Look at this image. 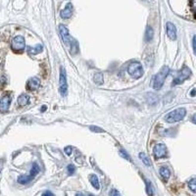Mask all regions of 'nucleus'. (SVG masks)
Listing matches in <instances>:
<instances>
[{"label":"nucleus","mask_w":196,"mask_h":196,"mask_svg":"<svg viewBox=\"0 0 196 196\" xmlns=\"http://www.w3.org/2000/svg\"><path fill=\"white\" fill-rule=\"evenodd\" d=\"M169 73H170V69L169 67L167 66H164L159 72L154 76V79H153V88L159 90L162 88L163 84L165 83V80L166 77H168Z\"/></svg>","instance_id":"nucleus-1"},{"label":"nucleus","mask_w":196,"mask_h":196,"mask_svg":"<svg viewBox=\"0 0 196 196\" xmlns=\"http://www.w3.org/2000/svg\"><path fill=\"white\" fill-rule=\"evenodd\" d=\"M186 115V110L185 108H178L172 112L168 113L166 116H165L164 120L167 122V123H175V122H180L181 121Z\"/></svg>","instance_id":"nucleus-2"},{"label":"nucleus","mask_w":196,"mask_h":196,"mask_svg":"<svg viewBox=\"0 0 196 196\" xmlns=\"http://www.w3.org/2000/svg\"><path fill=\"white\" fill-rule=\"evenodd\" d=\"M127 73L133 79H139L143 76V67L139 62H133L127 67Z\"/></svg>","instance_id":"nucleus-3"},{"label":"nucleus","mask_w":196,"mask_h":196,"mask_svg":"<svg viewBox=\"0 0 196 196\" xmlns=\"http://www.w3.org/2000/svg\"><path fill=\"white\" fill-rule=\"evenodd\" d=\"M59 90L62 96H66L68 93V83H67L66 70L61 67L60 68V80H59Z\"/></svg>","instance_id":"nucleus-4"},{"label":"nucleus","mask_w":196,"mask_h":196,"mask_svg":"<svg viewBox=\"0 0 196 196\" xmlns=\"http://www.w3.org/2000/svg\"><path fill=\"white\" fill-rule=\"evenodd\" d=\"M190 76H191L190 69H189L188 67H186V66H183V67H182V69L181 70V72H178V76L175 77V79L174 80L173 85L182 83L184 82V80H186Z\"/></svg>","instance_id":"nucleus-5"},{"label":"nucleus","mask_w":196,"mask_h":196,"mask_svg":"<svg viewBox=\"0 0 196 196\" xmlns=\"http://www.w3.org/2000/svg\"><path fill=\"white\" fill-rule=\"evenodd\" d=\"M11 46H12V49L14 50L15 52H22L26 47L25 38H24L22 35L15 36V38L12 39Z\"/></svg>","instance_id":"nucleus-6"},{"label":"nucleus","mask_w":196,"mask_h":196,"mask_svg":"<svg viewBox=\"0 0 196 196\" xmlns=\"http://www.w3.org/2000/svg\"><path fill=\"white\" fill-rule=\"evenodd\" d=\"M59 32H60V35H61V38H62L64 43L66 45H69V46H72L73 43L75 42L72 38H71L70 33H69V29L67 28L66 26L64 25H60L59 26Z\"/></svg>","instance_id":"nucleus-7"},{"label":"nucleus","mask_w":196,"mask_h":196,"mask_svg":"<svg viewBox=\"0 0 196 196\" xmlns=\"http://www.w3.org/2000/svg\"><path fill=\"white\" fill-rule=\"evenodd\" d=\"M167 147L166 145L163 144V143H159L157 145H155L154 149H153V154L154 156L156 157L157 159H160V158H165L167 156Z\"/></svg>","instance_id":"nucleus-8"},{"label":"nucleus","mask_w":196,"mask_h":196,"mask_svg":"<svg viewBox=\"0 0 196 196\" xmlns=\"http://www.w3.org/2000/svg\"><path fill=\"white\" fill-rule=\"evenodd\" d=\"M10 104H11V97L9 95H4L1 98V101H0V110H1L2 113L7 112Z\"/></svg>","instance_id":"nucleus-9"},{"label":"nucleus","mask_w":196,"mask_h":196,"mask_svg":"<svg viewBox=\"0 0 196 196\" xmlns=\"http://www.w3.org/2000/svg\"><path fill=\"white\" fill-rule=\"evenodd\" d=\"M166 29H167V35L169 36V38H171L173 40L177 38V29H175V26L174 24H172L171 22H168L166 26Z\"/></svg>","instance_id":"nucleus-10"},{"label":"nucleus","mask_w":196,"mask_h":196,"mask_svg":"<svg viewBox=\"0 0 196 196\" xmlns=\"http://www.w3.org/2000/svg\"><path fill=\"white\" fill-rule=\"evenodd\" d=\"M40 85V82L38 77H32L27 83V88L29 90H35L38 89Z\"/></svg>","instance_id":"nucleus-11"},{"label":"nucleus","mask_w":196,"mask_h":196,"mask_svg":"<svg viewBox=\"0 0 196 196\" xmlns=\"http://www.w3.org/2000/svg\"><path fill=\"white\" fill-rule=\"evenodd\" d=\"M72 14H73V4L72 3H68V4L66 5L65 9L61 12V17H62L63 19H69L71 18Z\"/></svg>","instance_id":"nucleus-12"},{"label":"nucleus","mask_w":196,"mask_h":196,"mask_svg":"<svg viewBox=\"0 0 196 196\" xmlns=\"http://www.w3.org/2000/svg\"><path fill=\"white\" fill-rule=\"evenodd\" d=\"M27 50H28V53L29 54V55H35V54L42 51V45L38 44L35 47H28V49Z\"/></svg>","instance_id":"nucleus-13"},{"label":"nucleus","mask_w":196,"mask_h":196,"mask_svg":"<svg viewBox=\"0 0 196 196\" xmlns=\"http://www.w3.org/2000/svg\"><path fill=\"white\" fill-rule=\"evenodd\" d=\"M29 96L27 95V94H22L18 98V104L20 106H26L27 104H29Z\"/></svg>","instance_id":"nucleus-14"},{"label":"nucleus","mask_w":196,"mask_h":196,"mask_svg":"<svg viewBox=\"0 0 196 196\" xmlns=\"http://www.w3.org/2000/svg\"><path fill=\"white\" fill-rule=\"evenodd\" d=\"M160 175L165 181H168L171 177V172L167 167H162L160 169Z\"/></svg>","instance_id":"nucleus-15"},{"label":"nucleus","mask_w":196,"mask_h":196,"mask_svg":"<svg viewBox=\"0 0 196 196\" xmlns=\"http://www.w3.org/2000/svg\"><path fill=\"white\" fill-rule=\"evenodd\" d=\"M89 181L90 183L92 184V186L96 189L100 188V184H99V181H98V178L96 175H89Z\"/></svg>","instance_id":"nucleus-16"},{"label":"nucleus","mask_w":196,"mask_h":196,"mask_svg":"<svg viewBox=\"0 0 196 196\" xmlns=\"http://www.w3.org/2000/svg\"><path fill=\"white\" fill-rule=\"evenodd\" d=\"M39 171H40V169H39V167H38V163H33L32 166V169H30V172H29V175H30V177L33 178L36 175L39 173Z\"/></svg>","instance_id":"nucleus-17"},{"label":"nucleus","mask_w":196,"mask_h":196,"mask_svg":"<svg viewBox=\"0 0 196 196\" xmlns=\"http://www.w3.org/2000/svg\"><path fill=\"white\" fill-rule=\"evenodd\" d=\"M153 36H154L153 29H152L151 27H147L146 32H145V40H146V41H150V40H152V38H153Z\"/></svg>","instance_id":"nucleus-18"},{"label":"nucleus","mask_w":196,"mask_h":196,"mask_svg":"<svg viewBox=\"0 0 196 196\" xmlns=\"http://www.w3.org/2000/svg\"><path fill=\"white\" fill-rule=\"evenodd\" d=\"M30 181H32V178L30 175H21V177L18 178V182L21 184H27Z\"/></svg>","instance_id":"nucleus-19"},{"label":"nucleus","mask_w":196,"mask_h":196,"mask_svg":"<svg viewBox=\"0 0 196 196\" xmlns=\"http://www.w3.org/2000/svg\"><path fill=\"white\" fill-rule=\"evenodd\" d=\"M93 80L97 85H101L103 83L104 80H103V75L101 73H96L93 77Z\"/></svg>","instance_id":"nucleus-20"},{"label":"nucleus","mask_w":196,"mask_h":196,"mask_svg":"<svg viewBox=\"0 0 196 196\" xmlns=\"http://www.w3.org/2000/svg\"><path fill=\"white\" fill-rule=\"evenodd\" d=\"M139 158L141 159V161L143 162V164L145 166H148V167L151 166V162L149 160V157H147V155L145 153H139Z\"/></svg>","instance_id":"nucleus-21"},{"label":"nucleus","mask_w":196,"mask_h":196,"mask_svg":"<svg viewBox=\"0 0 196 196\" xmlns=\"http://www.w3.org/2000/svg\"><path fill=\"white\" fill-rule=\"evenodd\" d=\"M188 187L190 188L191 191L196 192V178H191L188 181Z\"/></svg>","instance_id":"nucleus-22"},{"label":"nucleus","mask_w":196,"mask_h":196,"mask_svg":"<svg viewBox=\"0 0 196 196\" xmlns=\"http://www.w3.org/2000/svg\"><path fill=\"white\" fill-rule=\"evenodd\" d=\"M146 191L149 196H153V188H152L150 181H146Z\"/></svg>","instance_id":"nucleus-23"},{"label":"nucleus","mask_w":196,"mask_h":196,"mask_svg":"<svg viewBox=\"0 0 196 196\" xmlns=\"http://www.w3.org/2000/svg\"><path fill=\"white\" fill-rule=\"evenodd\" d=\"M67 170H68V173H69V175H74L75 174V172H76V167L74 166V165H69L68 167H67Z\"/></svg>","instance_id":"nucleus-24"},{"label":"nucleus","mask_w":196,"mask_h":196,"mask_svg":"<svg viewBox=\"0 0 196 196\" xmlns=\"http://www.w3.org/2000/svg\"><path fill=\"white\" fill-rule=\"evenodd\" d=\"M90 130H92V131H94V133H103L104 131V130H102V128H100V127H96V126H90Z\"/></svg>","instance_id":"nucleus-25"},{"label":"nucleus","mask_w":196,"mask_h":196,"mask_svg":"<svg viewBox=\"0 0 196 196\" xmlns=\"http://www.w3.org/2000/svg\"><path fill=\"white\" fill-rule=\"evenodd\" d=\"M64 151H65V153L68 155V156H70L71 154H72V151H73V148L71 146H67L65 149H64Z\"/></svg>","instance_id":"nucleus-26"},{"label":"nucleus","mask_w":196,"mask_h":196,"mask_svg":"<svg viewBox=\"0 0 196 196\" xmlns=\"http://www.w3.org/2000/svg\"><path fill=\"white\" fill-rule=\"evenodd\" d=\"M192 44H193V51H194V54L196 55V35L193 36V41H192Z\"/></svg>","instance_id":"nucleus-27"},{"label":"nucleus","mask_w":196,"mask_h":196,"mask_svg":"<svg viewBox=\"0 0 196 196\" xmlns=\"http://www.w3.org/2000/svg\"><path fill=\"white\" fill-rule=\"evenodd\" d=\"M41 196H54V194L52 193L51 191H49V190H47V191H44L42 193V195Z\"/></svg>","instance_id":"nucleus-28"},{"label":"nucleus","mask_w":196,"mask_h":196,"mask_svg":"<svg viewBox=\"0 0 196 196\" xmlns=\"http://www.w3.org/2000/svg\"><path fill=\"white\" fill-rule=\"evenodd\" d=\"M120 153H121L122 155H123V156H124V158H127V160H130V156H128V155H127V154L126 153V152H125V151H124V150H121V151H120Z\"/></svg>","instance_id":"nucleus-29"},{"label":"nucleus","mask_w":196,"mask_h":196,"mask_svg":"<svg viewBox=\"0 0 196 196\" xmlns=\"http://www.w3.org/2000/svg\"><path fill=\"white\" fill-rule=\"evenodd\" d=\"M191 121H192V123H193V124H196V113L193 115V116H192Z\"/></svg>","instance_id":"nucleus-30"},{"label":"nucleus","mask_w":196,"mask_h":196,"mask_svg":"<svg viewBox=\"0 0 196 196\" xmlns=\"http://www.w3.org/2000/svg\"><path fill=\"white\" fill-rule=\"evenodd\" d=\"M195 93H196V88H193V89L191 90L190 95H191V96H195Z\"/></svg>","instance_id":"nucleus-31"},{"label":"nucleus","mask_w":196,"mask_h":196,"mask_svg":"<svg viewBox=\"0 0 196 196\" xmlns=\"http://www.w3.org/2000/svg\"><path fill=\"white\" fill-rule=\"evenodd\" d=\"M113 196H121V194H120V192H118L117 190H114V192H113Z\"/></svg>","instance_id":"nucleus-32"},{"label":"nucleus","mask_w":196,"mask_h":196,"mask_svg":"<svg viewBox=\"0 0 196 196\" xmlns=\"http://www.w3.org/2000/svg\"><path fill=\"white\" fill-rule=\"evenodd\" d=\"M46 108H47V107H46L45 105H44V106H42V107H41V112H44V111H45V109H46Z\"/></svg>","instance_id":"nucleus-33"},{"label":"nucleus","mask_w":196,"mask_h":196,"mask_svg":"<svg viewBox=\"0 0 196 196\" xmlns=\"http://www.w3.org/2000/svg\"><path fill=\"white\" fill-rule=\"evenodd\" d=\"M4 83H5V77H2V85H4Z\"/></svg>","instance_id":"nucleus-34"},{"label":"nucleus","mask_w":196,"mask_h":196,"mask_svg":"<svg viewBox=\"0 0 196 196\" xmlns=\"http://www.w3.org/2000/svg\"><path fill=\"white\" fill-rule=\"evenodd\" d=\"M76 196H84V195H83V193H80H80H77V194H76Z\"/></svg>","instance_id":"nucleus-35"},{"label":"nucleus","mask_w":196,"mask_h":196,"mask_svg":"<svg viewBox=\"0 0 196 196\" xmlns=\"http://www.w3.org/2000/svg\"><path fill=\"white\" fill-rule=\"evenodd\" d=\"M88 196H94V195H92V194H89Z\"/></svg>","instance_id":"nucleus-36"}]
</instances>
